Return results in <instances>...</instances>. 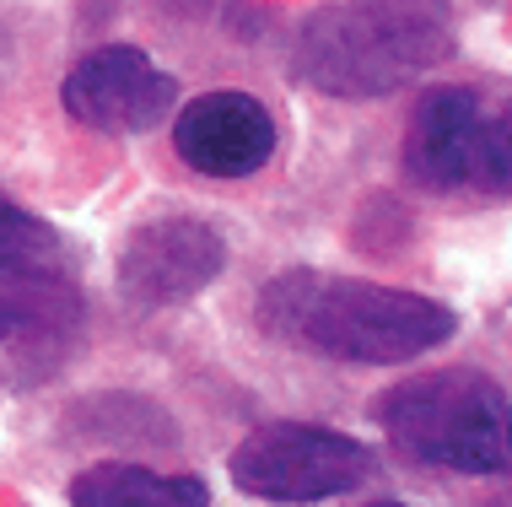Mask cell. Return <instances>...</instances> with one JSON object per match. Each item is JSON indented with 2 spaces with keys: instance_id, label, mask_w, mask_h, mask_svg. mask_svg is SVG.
<instances>
[{
  "instance_id": "obj_6",
  "label": "cell",
  "mask_w": 512,
  "mask_h": 507,
  "mask_svg": "<svg viewBox=\"0 0 512 507\" xmlns=\"http://www.w3.org/2000/svg\"><path fill=\"white\" fill-rule=\"evenodd\" d=\"M81 319H87V297L60 265L0 270V346L17 351L6 383L27 389L49 378L81 335Z\"/></svg>"
},
{
  "instance_id": "obj_1",
  "label": "cell",
  "mask_w": 512,
  "mask_h": 507,
  "mask_svg": "<svg viewBox=\"0 0 512 507\" xmlns=\"http://www.w3.org/2000/svg\"><path fill=\"white\" fill-rule=\"evenodd\" d=\"M254 324L270 340L335 367H405L459 335V313L426 292L335 270H281L259 286Z\"/></svg>"
},
{
  "instance_id": "obj_4",
  "label": "cell",
  "mask_w": 512,
  "mask_h": 507,
  "mask_svg": "<svg viewBox=\"0 0 512 507\" xmlns=\"http://www.w3.org/2000/svg\"><path fill=\"white\" fill-rule=\"evenodd\" d=\"M378 470L367 443L313 421H265L232 448L227 475L254 502H335L345 491H362Z\"/></svg>"
},
{
  "instance_id": "obj_11",
  "label": "cell",
  "mask_w": 512,
  "mask_h": 507,
  "mask_svg": "<svg viewBox=\"0 0 512 507\" xmlns=\"http://www.w3.org/2000/svg\"><path fill=\"white\" fill-rule=\"evenodd\" d=\"M464 195H486V200L512 195V92H502V98H486V92H480Z\"/></svg>"
},
{
  "instance_id": "obj_2",
  "label": "cell",
  "mask_w": 512,
  "mask_h": 507,
  "mask_svg": "<svg viewBox=\"0 0 512 507\" xmlns=\"http://www.w3.org/2000/svg\"><path fill=\"white\" fill-rule=\"evenodd\" d=\"M453 54L448 0H340L302 17L292 71L324 98H394Z\"/></svg>"
},
{
  "instance_id": "obj_7",
  "label": "cell",
  "mask_w": 512,
  "mask_h": 507,
  "mask_svg": "<svg viewBox=\"0 0 512 507\" xmlns=\"http://www.w3.org/2000/svg\"><path fill=\"white\" fill-rule=\"evenodd\" d=\"M227 270V238L200 216H157L124 243L119 292L135 308H178Z\"/></svg>"
},
{
  "instance_id": "obj_12",
  "label": "cell",
  "mask_w": 512,
  "mask_h": 507,
  "mask_svg": "<svg viewBox=\"0 0 512 507\" xmlns=\"http://www.w3.org/2000/svg\"><path fill=\"white\" fill-rule=\"evenodd\" d=\"M76 421L92 443H124V448H141V443H178V427L168 421V410L135 400V394H103V400L76 405Z\"/></svg>"
},
{
  "instance_id": "obj_9",
  "label": "cell",
  "mask_w": 512,
  "mask_h": 507,
  "mask_svg": "<svg viewBox=\"0 0 512 507\" xmlns=\"http://www.w3.org/2000/svg\"><path fill=\"white\" fill-rule=\"evenodd\" d=\"M480 87H432L421 92L399 135V173L421 195H464L469 178V141H475Z\"/></svg>"
},
{
  "instance_id": "obj_3",
  "label": "cell",
  "mask_w": 512,
  "mask_h": 507,
  "mask_svg": "<svg viewBox=\"0 0 512 507\" xmlns=\"http://www.w3.org/2000/svg\"><path fill=\"white\" fill-rule=\"evenodd\" d=\"M372 421L399 459L442 475L512 470V394L480 367H426L372 400Z\"/></svg>"
},
{
  "instance_id": "obj_13",
  "label": "cell",
  "mask_w": 512,
  "mask_h": 507,
  "mask_svg": "<svg viewBox=\"0 0 512 507\" xmlns=\"http://www.w3.org/2000/svg\"><path fill=\"white\" fill-rule=\"evenodd\" d=\"M65 243L44 216L22 211L17 200L0 189V270H22V265H60Z\"/></svg>"
},
{
  "instance_id": "obj_8",
  "label": "cell",
  "mask_w": 512,
  "mask_h": 507,
  "mask_svg": "<svg viewBox=\"0 0 512 507\" xmlns=\"http://www.w3.org/2000/svg\"><path fill=\"white\" fill-rule=\"evenodd\" d=\"M281 146L275 114L254 92H200L178 108L173 119V152L184 168H195L205 178H248L259 173Z\"/></svg>"
},
{
  "instance_id": "obj_10",
  "label": "cell",
  "mask_w": 512,
  "mask_h": 507,
  "mask_svg": "<svg viewBox=\"0 0 512 507\" xmlns=\"http://www.w3.org/2000/svg\"><path fill=\"white\" fill-rule=\"evenodd\" d=\"M71 502L76 507H205L211 491L195 475H157L146 464L108 459V464H92V470L76 475Z\"/></svg>"
},
{
  "instance_id": "obj_5",
  "label": "cell",
  "mask_w": 512,
  "mask_h": 507,
  "mask_svg": "<svg viewBox=\"0 0 512 507\" xmlns=\"http://www.w3.org/2000/svg\"><path fill=\"white\" fill-rule=\"evenodd\" d=\"M60 103L81 130L98 135H141L178 108V81L151 54L130 44L92 49L60 81Z\"/></svg>"
}]
</instances>
